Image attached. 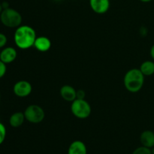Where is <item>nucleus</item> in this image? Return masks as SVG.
<instances>
[{"label": "nucleus", "mask_w": 154, "mask_h": 154, "mask_svg": "<svg viewBox=\"0 0 154 154\" xmlns=\"http://www.w3.org/2000/svg\"><path fill=\"white\" fill-rule=\"evenodd\" d=\"M36 32L32 27L27 25L20 26L16 29L14 40L16 46L21 50H27L34 46Z\"/></svg>", "instance_id": "f257e3e1"}, {"label": "nucleus", "mask_w": 154, "mask_h": 154, "mask_svg": "<svg viewBox=\"0 0 154 154\" xmlns=\"http://www.w3.org/2000/svg\"><path fill=\"white\" fill-rule=\"evenodd\" d=\"M144 77L139 69H130L126 72L123 78L125 88L130 93H138L144 86Z\"/></svg>", "instance_id": "f03ea898"}, {"label": "nucleus", "mask_w": 154, "mask_h": 154, "mask_svg": "<svg viewBox=\"0 0 154 154\" xmlns=\"http://www.w3.org/2000/svg\"><path fill=\"white\" fill-rule=\"evenodd\" d=\"M1 23L8 28H17L22 23V16L15 9L11 8L3 9L0 14Z\"/></svg>", "instance_id": "7ed1b4c3"}, {"label": "nucleus", "mask_w": 154, "mask_h": 154, "mask_svg": "<svg viewBox=\"0 0 154 154\" xmlns=\"http://www.w3.org/2000/svg\"><path fill=\"white\" fill-rule=\"evenodd\" d=\"M71 111L73 115L78 119H86L91 114V106L85 99H78L72 102Z\"/></svg>", "instance_id": "20e7f679"}, {"label": "nucleus", "mask_w": 154, "mask_h": 154, "mask_svg": "<svg viewBox=\"0 0 154 154\" xmlns=\"http://www.w3.org/2000/svg\"><path fill=\"white\" fill-rule=\"evenodd\" d=\"M26 120L31 123H39L45 119V111L38 105H30L24 111Z\"/></svg>", "instance_id": "39448f33"}, {"label": "nucleus", "mask_w": 154, "mask_h": 154, "mask_svg": "<svg viewBox=\"0 0 154 154\" xmlns=\"http://www.w3.org/2000/svg\"><path fill=\"white\" fill-rule=\"evenodd\" d=\"M14 93L17 97L25 98L29 96L32 91V84L27 81H19L14 85Z\"/></svg>", "instance_id": "423d86ee"}, {"label": "nucleus", "mask_w": 154, "mask_h": 154, "mask_svg": "<svg viewBox=\"0 0 154 154\" xmlns=\"http://www.w3.org/2000/svg\"><path fill=\"white\" fill-rule=\"evenodd\" d=\"M92 10L96 14H102L106 13L110 8L109 0H90Z\"/></svg>", "instance_id": "0eeeda50"}, {"label": "nucleus", "mask_w": 154, "mask_h": 154, "mask_svg": "<svg viewBox=\"0 0 154 154\" xmlns=\"http://www.w3.org/2000/svg\"><path fill=\"white\" fill-rule=\"evenodd\" d=\"M17 56V53L15 48L12 47H7L0 52V60L5 64L14 61Z\"/></svg>", "instance_id": "6e6552de"}, {"label": "nucleus", "mask_w": 154, "mask_h": 154, "mask_svg": "<svg viewBox=\"0 0 154 154\" xmlns=\"http://www.w3.org/2000/svg\"><path fill=\"white\" fill-rule=\"evenodd\" d=\"M60 96L66 102H72L77 99V90L70 85H64L60 89Z\"/></svg>", "instance_id": "1a4fd4ad"}, {"label": "nucleus", "mask_w": 154, "mask_h": 154, "mask_svg": "<svg viewBox=\"0 0 154 154\" xmlns=\"http://www.w3.org/2000/svg\"><path fill=\"white\" fill-rule=\"evenodd\" d=\"M51 41L46 36H40L36 38L34 47L40 52H47L51 48Z\"/></svg>", "instance_id": "9d476101"}, {"label": "nucleus", "mask_w": 154, "mask_h": 154, "mask_svg": "<svg viewBox=\"0 0 154 154\" xmlns=\"http://www.w3.org/2000/svg\"><path fill=\"white\" fill-rule=\"evenodd\" d=\"M142 146H144L148 148H153L154 147V132L150 130H145L141 134L140 136Z\"/></svg>", "instance_id": "9b49d317"}, {"label": "nucleus", "mask_w": 154, "mask_h": 154, "mask_svg": "<svg viewBox=\"0 0 154 154\" xmlns=\"http://www.w3.org/2000/svg\"><path fill=\"white\" fill-rule=\"evenodd\" d=\"M87 150L85 144L81 141H75L70 144L68 154H87Z\"/></svg>", "instance_id": "f8f14e48"}, {"label": "nucleus", "mask_w": 154, "mask_h": 154, "mask_svg": "<svg viewBox=\"0 0 154 154\" xmlns=\"http://www.w3.org/2000/svg\"><path fill=\"white\" fill-rule=\"evenodd\" d=\"M25 115L24 113L18 111V112H15L12 114L9 119V123H10L11 126L14 128H18L23 125V123L25 121Z\"/></svg>", "instance_id": "ddd939ff"}, {"label": "nucleus", "mask_w": 154, "mask_h": 154, "mask_svg": "<svg viewBox=\"0 0 154 154\" xmlns=\"http://www.w3.org/2000/svg\"><path fill=\"white\" fill-rule=\"evenodd\" d=\"M139 69L144 76H151L154 74V62L151 60L144 61L141 63Z\"/></svg>", "instance_id": "4468645a"}, {"label": "nucleus", "mask_w": 154, "mask_h": 154, "mask_svg": "<svg viewBox=\"0 0 154 154\" xmlns=\"http://www.w3.org/2000/svg\"><path fill=\"white\" fill-rule=\"evenodd\" d=\"M132 154H152V153L150 148L141 146L135 149Z\"/></svg>", "instance_id": "2eb2a0df"}, {"label": "nucleus", "mask_w": 154, "mask_h": 154, "mask_svg": "<svg viewBox=\"0 0 154 154\" xmlns=\"http://www.w3.org/2000/svg\"><path fill=\"white\" fill-rule=\"evenodd\" d=\"M6 137V128L4 124L0 123V144L4 142Z\"/></svg>", "instance_id": "dca6fc26"}, {"label": "nucleus", "mask_w": 154, "mask_h": 154, "mask_svg": "<svg viewBox=\"0 0 154 154\" xmlns=\"http://www.w3.org/2000/svg\"><path fill=\"white\" fill-rule=\"evenodd\" d=\"M6 71H7V67H6L5 63H3L2 61L0 60V78H2V77H4V75H5Z\"/></svg>", "instance_id": "f3484780"}, {"label": "nucleus", "mask_w": 154, "mask_h": 154, "mask_svg": "<svg viewBox=\"0 0 154 154\" xmlns=\"http://www.w3.org/2000/svg\"><path fill=\"white\" fill-rule=\"evenodd\" d=\"M7 41L8 39L5 35L0 32V48L5 46V45L7 44Z\"/></svg>", "instance_id": "a211bd4d"}, {"label": "nucleus", "mask_w": 154, "mask_h": 154, "mask_svg": "<svg viewBox=\"0 0 154 154\" xmlns=\"http://www.w3.org/2000/svg\"><path fill=\"white\" fill-rule=\"evenodd\" d=\"M76 96L78 99H84V98H85V92L83 90H77Z\"/></svg>", "instance_id": "6ab92c4d"}, {"label": "nucleus", "mask_w": 154, "mask_h": 154, "mask_svg": "<svg viewBox=\"0 0 154 154\" xmlns=\"http://www.w3.org/2000/svg\"><path fill=\"white\" fill-rule=\"evenodd\" d=\"M150 57H151V58L154 60V45L151 47V48H150Z\"/></svg>", "instance_id": "aec40b11"}, {"label": "nucleus", "mask_w": 154, "mask_h": 154, "mask_svg": "<svg viewBox=\"0 0 154 154\" xmlns=\"http://www.w3.org/2000/svg\"><path fill=\"white\" fill-rule=\"evenodd\" d=\"M140 1H141L142 2H150L153 1V0H140Z\"/></svg>", "instance_id": "412c9836"}, {"label": "nucleus", "mask_w": 154, "mask_h": 154, "mask_svg": "<svg viewBox=\"0 0 154 154\" xmlns=\"http://www.w3.org/2000/svg\"><path fill=\"white\" fill-rule=\"evenodd\" d=\"M3 11V8H2V4L0 3V14L2 13V11Z\"/></svg>", "instance_id": "4be33fe9"}, {"label": "nucleus", "mask_w": 154, "mask_h": 154, "mask_svg": "<svg viewBox=\"0 0 154 154\" xmlns=\"http://www.w3.org/2000/svg\"><path fill=\"white\" fill-rule=\"evenodd\" d=\"M151 153H152V154H154V147H153V148H152V150H151Z\"/></svg>", "instance_id": "5701e85b"}, {"label": "nucleus", "mask_w": 154, "mask_h": 154, "mask_svg": "<svg viewBox=\"0 0 154 154\" xmlns=\"http://www.w3.org/2000/svg\"><path fill=\"white\" fill-rule=\"evenodd\" d=\"M0 99H1V94H0Z\"/></svg>", "instance_id": "b1692460"}]
</instances>
